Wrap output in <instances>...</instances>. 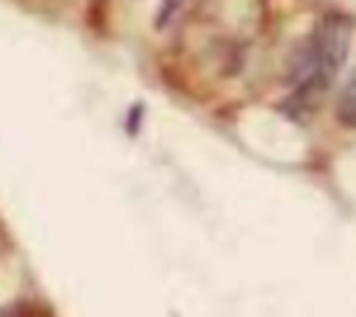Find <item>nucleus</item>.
Wrapping results in <instances>:
<instances>
[{
  "label": "nucleus",
  "instance_id": "f257e3e1",
  "mask_svg": "<svg viewBox=\"0 0 356 317\" xmlns=\"http://www.w3.org/2000/svg\"><path fill=\"white\" fill-rule=\"evenodd\" d=\"M350 42V25L342 17H328L303 44L292 64V81L300 97H317L337 78Z\"/></svg>",
  "mask_w": 356,
  "mask_h": 317
},
{
  "label": "nucleus",
  "instance_id": "f03ea898",
  "mask_svg": "<svg viewBox=\"0 0 356 317\" xmlns=\"http://www.w3.org/2000/svg\"><path fill=\"white\" fill-rule=\"evenodd\" d=\"M337 120L348 128H356V72L348 78V83L337 100Z\"/></svg>",
  "mask_w": 356,
  "mask_h": 317
}]
</instances>
